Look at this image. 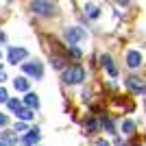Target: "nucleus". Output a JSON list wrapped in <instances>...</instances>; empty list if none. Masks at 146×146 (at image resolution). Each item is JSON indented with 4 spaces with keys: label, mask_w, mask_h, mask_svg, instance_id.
<instances>
[{
    "label": "nucleus",
    "mask_w": 146,
    "mask_h": 146,
    "mask_svg": "<svg viewBox=\"0 0 146 146\" xmlns=\"http://www.w3.org/2000/svg\"><path fill=\"white\" fill-rule=\"evenodd\" d=\"M15 116H18L22 122H26V120H33V116H35V113H33V109H29V107H22V109L15 111Z\"/></svg>",
    "instance_id": "13"
},
{
    "label": "nucleus",
    "mask_w": 146,
    "mask_h": 146,
    "mask_svg": "<svg viewBox=\"0 0 146 146\" xmlns=\"http://www.w3.org/2000/svg\"><path fill=\"white\" fill-rule=\"evenodd\" d=\"M22 146H29V144H22Z\"/></svg>",
    "instance_id": "29"
},
{
    "label": "nucleus",
    "mask_w": 146,
    "mask_h": 146,
    "mask_svg": "<svg viewBox=\"0 0 146 146\" xmlns=\"http://www.w3.org/2000/svg\"><path fill=\"white\" fill-rule=\"evenodd\" d=\"M13 87L18 92H26L29 90V79H26V76H15V79H13Z\"/></svg>",
    "instance_id": "12"
},
{
    "label": "nucleus",
    "mask_w": 146,
    "mask_h": 146,
    "mask_svg": "<svg viewBox=\"0 0 146 146\" xmlns=\"http://www.w3.org/2000/svg\"><path fill=\"white\" fill-rule=\"evenodd\" d=\"M24 131H31V129L26 127V122H18V124H15V133H24Z\"/></svg>",
    "instance_id": "20"
},
{
    "label": "nucleus",
    "mask_w": 146,
    "mask_h": 146,
    "mask_svg": "<svg viewBox=\"0 0 146 146\" xmlns=\"http://www.w3.org/2000/svg\"><path fill=\"white\" fill-rule=\"evenodd\" d=\"M61 79H63V83L66 85H76V83H83L85 81V68L83 66H68L66 70H63V74H61Z\"/></svg>",
    "instance_id": "1"
},
{
    "label": "nucleus",
    "mask_w": 146,
    "mask_h": 146,
    "mask_svg": "<svg viewBox=\"0 0 146 146\" xmlns=\"http://www.w3.org/2000/svg\"><path fill=\"white\" fill-rule=\"evenodd\" d=\"M0 70H2V66H0Z\"/></svg>",
    "instance_id": "30"
},
{
    "label": "nucleus",
    "mask_w": 146,
    "mask_h": 146,
    "mask_svg": "<svg viewBox=\"0 0 146 146\" xmlns=\"http://www.w3.org/2000/svg\"><path fill=\"white\" fill-rule=\"evenodd\" d=\"M100 127H105V131H107V133H116V124H113V120H111V118H107V116L100 118Z\"/></svg>",
    "instance_id": "14"
},
{
    "label": "nucleus",
    "mask_w": 146,
    "mask_h": 146,
    "mask_svg": "<svg viewBox=\"0 0 146 146\" xmlns=\"http://www.w3.org/2000/svg\"><path fill=\"white\" fill-rule=\"evenodd\" d=\"M98 127H100V122L94 120V118H87L85 122H83V133L85 135H92V133H96Z\"/></svg>",
    "instance_id": "8"
},
{
    "label": "nucleus",
    "mask_w": 146,
    "mask_h": 146,
    "mask_svg": "<svg viewBox=\"0 0 146 146\" xmlns=\"http://www.w3.org/2000/svg\"><path fill=\"white\" fill-rule=\"evenodd\" d=\"M7 57H9V63H22V61L29 57V50L26 48H15V46H11L9 48V52H7Z\"/></svg>",
    "instance_id": "6"
},
{
    "label": "nucleus",
    "mask_w": 146,
    "mask_h": 146,
    "mask_svg": "<svg viewBox=\"0 0 146 146\" xmlns=\"http://www.w3.org/2000/svg\"><path fill=\"white\" fill-rule=\"evenodd\" d=\"M127 87L133 94H146V83H144V79H140V76H127Z\"/></svg>",
    "instance_id": "5"
},
{
    "label": "nucleus",
    "mask_w": 146,
    "mask_h": 146,
    "mask_svg": "<svg viewBox=\"0 0 146 146\" xmlns=\"http://www.w3.org/2000/svg\"><path fill=\"white\" fill-rule=\"evenodd\" d=\"M96 146H109V142H107V140H98Z\"/></svg>",
    "instance_id": "24"
},
{
    "label": "nucleus",
    "mask_w": 146,
    "mask_h": 146,
    "mask_svg": "<svg viewBox=\"0 0 146 146\" xmlns=\"http://www.w3.org/2000/svg\"><path fill=\"white\" fill-rule=\"evenodd\" d=\"M0 146H7V144H5V142H0Z\"/></svg>",
    "instance_id": "28"
},
{
    "label": "nucleus",
    "mask_w": 146,
    "mask_h": 146,
    "mask_svg": "<svg viewBox=\"0 0 146 146\" xmlns=\"http://www.w3.org/2000/svg\"><path fill=\"white\" fill-rule=\"evenodd\" d=\"M70 55H72V57H76V59H81V50L76 48V46H70Z\"/></svg>",
    "instance_id": "22"
},
{
    "label": "nucleus",
    "mask_w": 146,
    "mask_h": 146,
    "mask_svg": "<svg viewBox=\"0 0 146 146\" xmlns=\"http://www.w3.org/2000/svg\"><path fill=\"white\" fill-rule=\"evenodd\" d=\"M7 100H9V94L5 87H0V103H7Z\"/></svg>",
    "instance_id": "21"
},
{
    "label": "nucleus",
    "mask_w": 146,
    "mask_h": 146,
    "mask_svg": "<svg viewBox=\"0 0 146 146\" xmlns=\"http://www.w3.org/2000/svg\"><path fill=\"white\" fill-rule=\"evenodd\" d=\"M2 142H5L7 146H11L13 142H15V135H11V133H5V135H2Z\"/></svg>",
    "instance_id": "18"
},
{
    "label": "nucleus",
    "mask_w": 146,
    "mask_h": 146,
    "mask_svg": "<svg viewBox=\"0 0 146 146\" xmlns=\"http://www.w3.org/2000/svg\"><path fill=\"white\" fill-rule=\"evenodd\" d=\"M85 13L90 15L92 20H96V18H98V13H100V11H98V7H94V5H87V7H85Z\"/></svg>",
    "instance_id": "17"
},
{
    "label": "nucleus",
    "mask_w": 146,
    "mask_h": 146,
    "mask_svg": "<svg viewBox=\"0 0 146 146\" xmlns=\"http://www.w3.org/2000/svg\"><path fill=\"white\" fill-rule=\"evenodd\" d=\"M140 63H142V55L137 50H129L127 52V66L129 68H137Z\"/></svg>",
    "instance_id": "9"
},
{
    "label": "nucleus",
    "mask_w": 146,
    "mask_h": 146,
    "mask_svg": "<svg viewBox=\"0 0 146 146\" xmlns=\"http://www.w3.org/2000/svg\"><path fill=\"white\" fill-rule=\"evenodd\" d=\"M9 124V118H7V113H0V127H7Z\"/></svg>",
    "instance_id": "23"
},
{
    "label": "nucleus",
    "mask_w": 146,
    "mask_h": 146,
    "mask_svg": "<svg viewBox=\"0 0 146 146\" xmlns=\"http://www.w3.org/2000/svg\"><path fill=\"white\" fill-rule=\"evenodd\" d=\"M116 2H120L122 7H127V5H129V0H116Z\"/></svg>",
    "instance_id": "26"
},
{
    "label": "nucleus",
    "mask_w": 146,
    "mask_h": 146,
    "mask_svg": "<svg viewBox=\"0 0 146 146\" xmlns=\"http://www.w3.org/2000/svg\"><path fill=\"white\" fill-rule=\"evenodd\" d=\"M66 39L70 46H74V44H79L81 39H85V31L81 29V26H68L66 29Z\"/></svg>",
    "instance_id": "3"
},
{
    "label": "nucleus",
    "mask_w": 146,
    "mask_h": 146,
    "mask_svg": "<svg viewBox=\"0 0 146 146\" xmlns=\"http://www.w3.org/2000/svg\"><path fill=\"white\" fill-rule=\"evenodd\" d=\"M135 131V122L133 120H124V124H122V133H133Z\"/></svg>",
    "instance_id": "16"
},
{
    "label": "nucleus",
    "mask_w": 146,
    "mask_h": 146,
    "mask_svg": "<svg viewBox=\"0 0 146 146\" xmlns=\"http://www.w3.org/2000/svg\"><path fill=\"white\" fill-rule=\"evenodd\" d=\"M5 79H7V74L2 72V70H0V83H2V81H5Z\"/></svg>",
    "instance_id": "25"
},
{
    "label": "nucleus",
    "mask_w": 146,
    "mask_h": 146,
    "mask_svg": "<svg viewBox=\"0 0 146 146\" xmlns=\"http://www.w3.org/2000/svg\"><path fill=\"white\" fill-rule=\"evenodd\" d=\"M22 68H24V72L31 74L33 79H42V76H44L42 61H26V63H22Z\"/></svg>",
    "instance_id": "4"
},
{
    "label": "nucleus",
    "mask_w": 146,
    "mask_h": 146,
    "mask_svg": "<svg viewBox=\"0 0 146 146\" xmlns=\"http://www.w3.org/2000/svg\"><path fill=\"white\" fill-rule=\"evenodd\" d=\"M7 107L11 111H18V109H22V103H20L18 98H9V100H7Z\"/></svg>",
    "instance_id": "15"
},
{
    "label": "nucleus",
    "mask_w": 146,
    "mask_h": 146,
    "mask_svg": "<svg viewBox=\"0 0 146 146\" xmlns=\"http://www.w3.org/2000/svg\"><path fill=\"white\" fill-rule=\"evenodd\" d=\"M100 61H103L105 70L109 72V76H118V68H116V63H113V59H111L109 55H103V57H100Z\"/></svg>",
    "instance_id": "7"
},
{
    "label": "nucleus",
    "mask_w": 146,
    "mask_h": 146,
    "mask_svg": "<svg viewBox=\"0 0 146 146\" xmlns=\"http://www.w3.org/2000/svg\"><path fill=\"white\" fill-rule=\"evenodd\" d=\"M63 61H66V59H63V57L55 55V57H52V66H55V68H63Z\"/></svg>",
    "instance_id": "19"
},
{
    "label": "nucleus",
    "mask_w": 146,
    "mask_h": 146,
    "mask_svg": "<svg viewBox=\"0 0 146 146\" xmlns=\"http://www.w3.org/2000/svg\"><path fill=\"white\" fill-rule=\"evenodd\" d=\"M24 105L29 107V109H37V107H39V98H37V94H35V92H29V94H26Z\"/></svg>",
    "instance_id": "11"
},
{
    "label": "nucleus",
    "mask_w": 146,
    "mask_h": 146,
    "mask_svg": "<svg viewBox=\"0 0 146 146\" xmlns=\"http://www.w3.org/2000/svg\"><path fill=\"white\" fill-rule=\"evenodd\" d=\"M116 146H127V144H122V142H118V144H116Z\"/></svg>",
    "instance_id": "27"
},
{
    "label": "nucleus",
    "mask_w": 146,
    "mask_h": 146,
    "mask_svg": "<svg viewBox=\"0 0 146 146\" xmlns=\"http://www.w3.org/2000/svg\"><path fill=\"white\" fill-rule=\"evenodd\" d=\"M31 9H33V13L44 15V18H50V15H55V13H57L55 5L48 2V0H33V2H31Z\"/></svg>",
    "instance_id": "2"
},
{
    "label": "nucleus",
    "mask_w": 146,
    "mask_h": 146,
    "mask_svg": "<svg viewBox=\"0 0 146 146\" xmlns=\"http://www.w3.org/2000/svg\"><path fill=\"white\" fill-rule=\"evenodd\" d=\"M39 137H42V135H39V129L33 127L29 133L24 135V144H29V146H31V144H37V142H39Z\"/></svg>",
    "instance_id": "10"
}]
</instances>
